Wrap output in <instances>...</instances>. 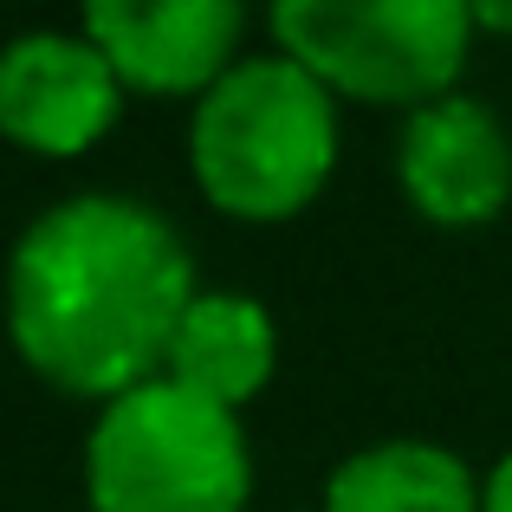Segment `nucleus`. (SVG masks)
Instances as JSON below:
<instances>
[{"label":"nucleus","mask_w":512,"mask_h":512,"mask_svg":"<svg viewBox=\"0 0 512 512\" xmlns=\"http://www.w3.org/2000/svg\"><path fill=\"white\" fill-rule=\"evenodd\" d=\"M188 305V240L137 195H65L13 240L7 331L65 396L117 402L156 383Z\"/></svg>","instance_id":"obj_1"},{"label":"nucleus","mask_w":512,"mask_h":512,"mask_svg":"<svg viewBox=\"0 0 512 512\" xmlns=\"http://www.w3.org/2000/svg\"><path fill=\"white\" fill-rule=\"evenodd\" d=\"M201 195L234 221H292L338 163V104L299 59H240L188 117Z\"/></svg>","instance_id":"obj_2"},{"label":"nucleus","mask_w":512,"mask_h":512,"mask_svg":"<svg viewBox=\"0 0 512 512\" xmlns=\"http://www.w3.org/2000/svg\"><path fill=\"white\" fill-rule=\"evenodd\" d=\"M253 461L240 415L156 376L104 402L85 435L91 512H247Z\"/></svg>","instance_id":"obj_3"},{"label":"nucleus","mask_w":512,"mask_h":512,"mask_svg":"<svg viewBox=\"0 0 512 512\" xmlns=\"http://www.w3.org/2000/svg\"><path fill=\"white\" fill-rule=\"evenodd\" d=\"M273 39L325 91L370 104H435L454 91L474 39L461 0H279Z\"/></svg>","instance_id":"obj_4"},{"label":"nucleus","mask_w":512,"mask_h":512,"mask_svg":"<svg viewBox=\"0 0 512 512\" xmlns=\"http://www.w3.org/2000/svg\"><path fill=\"white\" fill-rule=\"evenodd\" d=\"M124 111V78L85 33L39 26L0 46V137L33 156H78Z\"/></svg>","instance_id":"obj_5"},{"label":"nucleus","mask_w":512,"mask_h":512,"mask_svg":"<svg viewBox=\"0 0 512 512\" xmlns=\"http://www.w3.org/2000/svg\"><path fill=\"white\" fill-rule=\"evenodd\" d=\"M402 195L435 227H480L512 201V137L467 91L409 111L396 143Z\"/></svg>","instance_id":"obj_6"},{"label":"nucleus","mask_w":512,"mask_h":512,"mask_svg":"<svg viewBox=\"0 0 512 512\" xmlns=\"http://www.w3.org/2000/svg\"><path fill=\"white\" fill-rule=\"evenodd\" d=\"M247 7L240 0H98L85 39L137 91H214L234 72Z\"/></svg>","instance_id":"obj_7"},{"label":"nucleus","mask_w":512,"mask_h":512,"mask_svg":"<svg viewBox=\"0 0 512 512\" xmlns=\"http://www.w3.org/2000/svg\"><path fill=\"white\" fill-rule=\"evenodd\" d=\"M279 357V331L266 318L260 299L247 292H195V305L182 312L169 344V376L188 389H201L221 409H240L266 389Z\"/></svg>","instance_id":"obj_8"},{"label":"nucleus","mask_w":512,"mask_h":512,"mask_svg":"<svg viewBox=\"0 0 512 512\" xmlns=\"http://www.w3.org/2000/svg\"><path fill=\"white\" fill-rule=\"evenodd\" d=\"M325 512H480V487L441 441H376L331 474Z\"/></svg>","instance_id":"obj_9"},{"label":"nucleus","mask_w":512,"mask_h":512,"mask_svg":"<svg viewBox=\"0 0 512 512\" xmlns=\"http://www.w3.org/2000/svg\"><path fill=\"white\" fill-rule=\"evenodd\" d=\"M480 512H512V454L493 461L487 487H480Z\"/></svg>","instance_id":"obj_10"},{"label":"nucleus","mask_w":512,"mask_h":512,"mask_svg":"<svg viewBox=\"0 0 512 512\" xmlns=\"http://www.w3.org/2000/svg\"><path fill=\"white\" fill-rule=\"evenodd\" d=\"M474 26H493V33H512V0H474Z\"/></svg>","instance_id":"obj_11"}]
</instances>
